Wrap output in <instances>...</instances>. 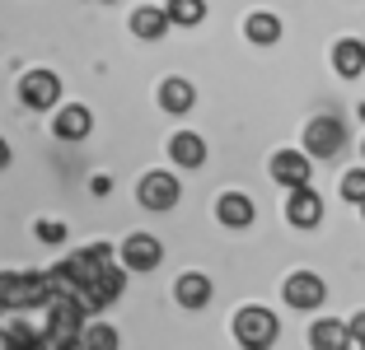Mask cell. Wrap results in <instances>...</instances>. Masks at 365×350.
Masks as SVG:
<instances>
[{
  "label": "cell",
  "instance_id": "obj_22",
  "mask_svg": "<svg viewBox=\"0 0 365 350\" xmlns=\"http://www.w3.org/2000/svg\"><path fill=\"white\" fill-rule=\"evenodd\" d=\"M342 196H346V201H356V206H365V169H351L342 178Z\"/></svg>",
  "mask_w": 365,
  "mask_h": 350
},
{
  "label": "cell",
  "instance_id": "obj_29",
  "mask_svg": "<svg viewBox=\"0 0 365 350\" xmlns=\"http://www.w3.org/2000/svg\"><path fill=\"white\" fill-rule=\"evenodd\" d=\"M361 350H365V341H361Z\"/></svg>",
  "mask_w": 365,
  "mask_h": 350
},
{
  "label": "cell",
  "instance_id": "obj_24",
  "mask_svg": "<svg viewBox=\"0 0 365 350\" xmlns=\"http://www.w3.org/2000/svg\"><path fill=\"white\" fill-rule=\"evenodd\" d=\"M351 336L365 341V313H356V318H351Z\"/></svg>",
  "mask_w": 365,
  "mask_h": 350
},
{
  "label": "cell",
  "instance_id": "obj_21",
  "mask_svg": "<svg viewBox=\"0 0 365 350\" xmlns=\"http://www.w3.org/2000/svg\"><path fill=\"white\" fill-rule=\"evenodd\" d=\"M5 332H10V346L14 350H38V346H43V332L29 327V322H10Z\"/></svg>",
  "mask_w": 365,
  "mask_h": 350
},
{
  "label": "cell",
  "instance_id": "obj_2",
  "mask_svg": "<svg viewBox=\"0 0 365 350\" xmlns=\"http://www.w3.org/2000/svg\"><path fill=\"white\" fill-rule=\"evenodd\" d=\"M277 313L272 308H239L235 313V336L244 350H272V341H277Z\"/></svg>",
  "mask_w": 365,
  "mask_h": 350
},
{
  "label": "cell",
  "instance_id": "obj_15",
  "mask_svg": "<svg viewBox=\"0 0 365 350\" xmlns=\"http://www.w3.org/2000/svg\"><path fill=\"white\" fill-rule=\"evenodd\" d=\"M178 304L182 308H206V299H211V280L202 276V271H187V276H178Z\"/></svg>",
  "mask_w": 365,
  "mask_h": 350
},
{
  "label": "cell",
  "instance_id": "obj_1",
  "mask_svg": "<svg viewBox=\"0 0 365 350\" xmlns=\"http://www.w3.org/2000/svg\"><path fill=\"white\" fill-rule=\"evenodd\" d=\"M52 304L47 271H0V308H33Z\"/></svg>",
  "mask_w": 365,
  "mask_h": 350
},
{
  "label": "cell",
  "instance_id": "obj_16",
  "mask_svg": "<svg viewBox=\"0 0 365 350\" xmlns=\"http://www.w3.org/2000/svg\"><path fill=\"white\" fill-rule=\"evenodd\" d=\"M192 103H197V89L187 85V80H164L160 85V107L164 112H187Z\"/></svg>",
  "mask_w": 365,
  "mask_h": 350
},
{
  "label": "cell",
  "instance_id": "obj_9",
  "mask_svg": "<svg viewBox=\"0 0 365 350\" xmlns=\"http://www.w3.org/2000/svg\"><path fill=\"white\" fill-rule=\"evenodd\" d=\"M122 262H127L131 271H155V266L164 262L160 238H150V233H131L127 243H122Z\"/></svg>",
  "mask_w": 365,
  "mask_h": 350
},
{
  "label": "cell",
  "instance_id": "obj_11",
  "mask_svg": "<svg viewBox=\"0 0 365 350\" xmlns=\"http://www.w3.org/2000/svg\"><path fill=\"white\" fill-rule=\"evenodd\" d=\"M169 154H173V164H178V169H202L206 140L197 136V131H178V136L169 140Z\"/></svg>",
  "mask_w": 365,
  "mask_h": 350
},
{
  "label": "cell",
  "instance_id": "obj_14",
  "mask_svg": "<svg viewBox=\"0 0 365 350\" xmlns=\"http://www.w3.org/2000/svg\"><path fill=\"white\" fill-rule=\"evenodd\" d=\"M89 127H94V117H89L85 103H71V107L56 112V136H61V140H85Z\"/></svg>",
  "mask_w": 365,
  "mask_h": 350
},
{
  "label": "cell",
  "instance_id": "obj_17",
  "mask_svg": "<svg viewBox=\"0 0 365 350\" xmlns=\"http://www.w3.org/2000/svg\"><path fill=\"white\" fill-rule=\"evenodd\" d=\"M244 33H248V43H258V47H272V43L281 38V19H277V14H267V10H258V14H248Z\"/></svg>",
  "mask_w": 365,
  "mask_h": 350
},
{
  "label": "cell",
  "instance_id": "obj_20",
  "mask_svg": "<svg viewBox=\"0 0 365 350\" xmlns=\"http://www.w3.org/2000/svg\"><path fill=\"white\" fill-rule=\"evenodd\" d=\"M80 346H89V350H118L122 341H118V332H113V327H103V322H94V327H85V336H80Z\"/></svg>",
  "mask_w": 365,
  "mask_h": 350
},
{
  "label": "cell",
  "instance_id": "obj_6",
  "mask_svg": "<svg viewBox=\"0 0 365 350\" xmlns=\"http://www.w3.org/2000/svg\"><path fill=\"white\" fill-rule=\"evenodd\" d=\"M281 295H286L290 308H319L323 299H328V285H323L314 271H295V276L281 285Z\"/></svg>",
  "mask_w": 365,
  "mask_h": 350
},
{
  "label": "cell",
  "instance_id": "obj_3",
  "mask_svg": "<svg viewBox=\"0 0 365 350\" xmlns=\"http://www.w3.org/2000/svg\"><path fill=\"white\" fill-rule=\"evenodd\" d=\"M342 145H346V127L337 117H314L309 127H304V149H309L314 159H333Z\"/></svg>",
  "mask_w": 365,
  "mask_h": 350
},
{
  "label": "cell",
  "instance_id": "obj_27",
  "mask_svg": "<svg viewBox=\"0 0 365 350\" xmlns=\"http://www.w3.org/2000/svg\"><path fill=\"white\" fill-rule=\"evenodd\" d=\"M76 350H89V346H76Z\"/></svg>",
  "mask_w": 365,
  "mask_h": 350
},
{
  "label": "cell",
  "instance_id": "obj_12",
  "mask_svg": "<svg viewBox=\"0 0 365 350\" xmlns=\"http://www.w3.org/2000/svg\"><path fill=\"white\" fill-rule=\"evenodd\" d=\"M215 215H220V224H230V229H248V224H253V201H248L244 191H225V196L215 201Z\"/></svg>",
  "mask_w": 365,
  "mask_h": 350
},
{
  "label": "cell",
  "instance_id": "obj_19",
  "mask_svg": "<svg viewBox=\"0 0 365 350\" xmlns=\"http://www.w3.org/2000/svg\"><path fill=\"white\" fill-rule=\"evenodd\" d=\"M169 19L173 23H202L206 19V0H169Z\"/></svg>",
  "mask_w": 365,
  "mask_h": 350
},
{
  "label": "cell",
  "instance_id": "obj_7",
  "mask_svg": "<svg viewBox=\"0 0 365 350\" xmlns=\"http://www.w3.org/2000/svg\"><path fill=\"white\" fill-rule=\"evenodd\" d=\"M272 178L281 182V187H309V154H300V149H281V154H272Z\"/></svg>",
  "mask_w": 365,
  "mask_h": 350
},
{
  "label": "cell",
  "instance_id": "obj_28",
  "mask_svg": "<svg viewBox=\"0 0 365 350\" xmlns=\"http://www.w3.org/2000/svg\"><path fill=\"white\" fill-rule=\"evenodd\" d=\"M361 215H365V206H361Z\"/></svg>",
  "mask_w": 365,
  "mask_h": 350
},
{
  "label": "cell",
  "instance_id": "obj_8",
  "mask_svg": "<svg viewBox=\"0 0 365 350\" xmlns=\"http://www.w3.org/2000/svg\"><path fill=\"white\" fill-rule=\"evenodd\" d=\"M286 220L295 224V229H314V224L323 220V196L314 187H295L286 201Z\"/></svg>",
  "mask_w": 365,
  "mask_h": 350
},
{
  "label": "cell",
  "instance_id": "obj_10",
  "mask_svg": "<svg viewBox=\"0 0 365 350\" xmlns=\"http://www.w3.org/2000/svg\"><path fill=\"white\" fill-rule=\"evenodd\" d=\"M351 322H337V318H323V322H314L309 327V346L314 350H346L351 346Z\"/></svg>",
  "mask_w": 365,
  "mask_h": 350
},
{
  "label": "cell",
  "instance_id": "obj_5",
  "mask_svg": "<svg viewBox=\"0 0 365 350\" xmlns=\"http://www.w3.org/2000/svg\"><path fill=\"white\" fill-rule=\"evenodd\" d=\"M19 98L29 107H38V112H43V107H52L56 98H61V80H56L52 70H29L19 80Z\"/></svg>",
  "mask_w": 365,
  "mask_h": 350
},
{
  "label": "cell",
  "instance_id": "obj_13",
  "mask_svg": "<svg viewBox=\"0 0 365 350\" xmlns=\"http://www.w3.org/2000/svg\"><path fill=\"white\" fill-rule=\"evenodd\" d=\"M333 70L342 75V80H356V75L365 70V43L361 38H342V43L333 47Z\"/></svg>",
  "mask_w": 365,
  "mask_h": 350
},
{
  "label": "cell",
  "instance_id": "obj_25",
  "mask_svg": "<svg viewBox=\"0 0 365 350\" xmlns=\"http://www.w3.org/2000/svg\"><path fill=\"white\" fill-rule=\"evenodd\" d=\"M0 169H10V140L0 136Z\"/></svg>",
  "mask_w": 365,
  "mask_h": 350
},
{
  "label": "cell",
  "instance_id": "obj_26",
  "mask_svg": "<svg viewBox=\"0 0 365 350\" xmlns=\"http://www.w3.org/2000/svg\"><path fill=\"white\" fill-rule=\"evenodd\" d=\"M0 350H14V346H10V332H5V327H0Z\"/></svg>",
  "mask_w": 365,
  "mask_h": 350
},
{
  "label": "cell",
  "instance_id": "obj_4",
  "mask_svg": "<svg viewBox=\"0 0 365 350\" xmlns=\"http://www.w3.org/2000/svg\"><path fill=\"white\" fill-rule=\"evenodd\" d=\"M136 196H140L145 211H173V206H178V178H173V173H145Z\"/></svg>",
  "mask_w": 365,
  "mask_h": 350
},
{
  "label": "cell",
  "instance_id": "obj_23",
  "mask_svg": "<svg viewBox=\"0 0 365 350\" xmlns=\"http://www.w3.org/2000/svg\"><path fill=\"white\" fill-rule=\"evenodd\" d=\"M38 238H43V243H66V224L43 220V224H38Z\"/></svg>",
  "mask_w": 365,
  "mask_h": 350
},
{
  "label": "cell",
  "instance_id": "obj_18",
  "mask_svg": "<svg viewBox=\"0 0 365 350\" xmlns=\"http://www.w3.org/2000/svg\"><path fill=\"white\" fill-rule=\"evenodd\" d=\"M169 10H155V5H145V10L131 14V33L136 38H164V28H169Z\"/></svg>",
  "mask_w": 365,
  "mask_h": 350
}]
</instances>
